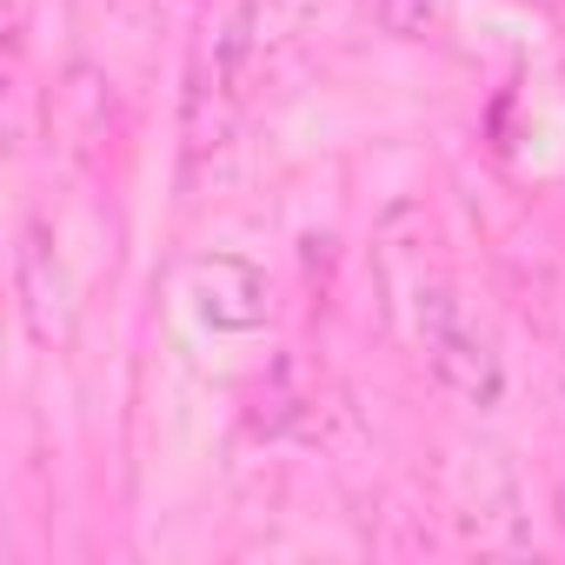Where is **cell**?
I'll return each instance as SVG.
<instances>
[{
    "label": "cell",
    "instance_id": "cell-1",
    "mask_svg": "<svg viewBox=\"0 0 565 565\" xmlns=\"http://www.w3.org/2000/svg\"><path fill=\"white\" fill-rule=\"evenodd\" d=\"M426 360H433V380H439L452 399H466V406H492V399H499V360H492V347L472 340L459 320H446V327L426 340Z\"/></svg>",
    "mask_w": 565,
    "mask_h": 565
},
{
    "label": "cell",
    "instance_id": "cell-2",
    "mask_svg": "<svg viewBox=\"0 0 565 565\" xmlns=\"http://www.w3.org/2000/svg\"><path fill=\"white\" fill-rule=\"evenodd\" d=\"M193 287H200V313L213 320V327H233V333H246V327H259V273L253 266H239V259H200L193 266Z\"/></svg>",
    "mask_w": 565,
    "mask_h": 565
},
{
    "label": "cell",
    "instance_id": "cell-3",
    "mask_svg": "<svg viewBox=\"0 0 565 565\" xmlns=\"http://www.w3.org/2000/svg\"><path fill=\"white\" fill-rule=\"evenodd\" d=\"M14 287H21V307H28V327L41 333V340H54V333H67V287H61V273L47 266V253H41V239H28L21 246V259H14Z\"/></svg>",
    "mask_w": 565,
    "mask_h": 565
},
{
    "label": "cell",
    "instance_id": "cell-4",
    "mask_svg": "<svg viewBox=\"0 0 565 565\" xmlns=\"http://www.w3.org/2000/svg\"><path fill=\"white\" fill-rule=\"evenodd\" d=\"M373 14H380L386 34L413 41V34H426V28L439 21V0H373Z\"/></svg>",
    "mask_w": 565,
    "mask_h": 565
}]
</instances>
